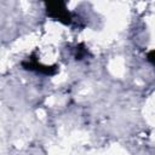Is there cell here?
<instances>
[{"label": "cell", "mask_w": 155, "mask_h": 155, "mask_svg": "<svg viewBox=\"0 0 155 155\" xmlns=\"http://www.w3.org/2000/svg\"><path fill=\"white\" fill-rule=\"evenodd\" d=\"M47 10H48L47 12H50V16H52L54 18H58L59 21H63L65 23H69L70 22V15L65 10L64 4H62V2L48 4V8Z\"/></svg>", "instance_id": "obj_1"}]
</instances>
